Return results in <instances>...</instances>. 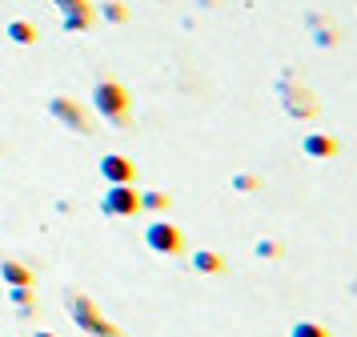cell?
I'll return each instance as SVG.
<instances>
[{
    "mask_svg": "<svg viewBox=\"0 0 357 337\" xmlns=\"http://www.w3.org/2000/svg\"><path fill=\"white\" fill-rule=\"evenodd\" d=\"M169 201H173V197H169V193H141V209H153V213H161V209H169Z\"/></svg>",
    "mask_w": 357,
    "mask_h": 337,
    "instance_id": "cell-16",
    "label": "cell"
},
{
    "mask_svg": "<svg viewBox=\"0 0 357 337\" xmlns=\"http://www.w3.org/2000/svg\"><path fill=\"white\" fill-rule=\"evenodd\" d=\"M277 93H281V109L289 112V117H297V121L317 117V96L309 93V89H301V84H293L289 77H281Z\"/></svg>",
    "mask_w": 357,
    "mask_h": 337,
    "instance_id": "cell-3",
    "label": "cell"
},
{
    "mask_svg": "<svg viewBox=\"0 0 357 337\" xmlns=\"http://www.w3.org/2000/svg\"><path fill=\"white\" fill-rule=\"evenodd\" d=\"M61 24H65L68 32H84L89 24H93V13H84V16H61Z\"/></svg>",
    "mask_w": 357,
    "mask_h": 337,
    "instance_id": "cell-18",
    "label": "cell"
},
{
    "mask_svg": "<svg viewBox=\"0 0 357 337\" xmlns=\"http://www.w3.org/2000/svg\"><path fill=\"white\" fill-rule=\"evenodd\" d=\"M253 249H257V257H281V245L277 241H257Z\"/></svg>",
    "mask_w": 357,
    "mask_h": 337,
    "instance_id": "cell-20",
    "label": "cell"
},
{
    "mask_svg": "<svg viewBox=\"0 0 357 337\" xmlns=\"http://www.w3.org/2000/svg\"><path fill=\"white\" fill-rule=\"evenodd\" d=\"M8 40H13V45H33L36 29L29 24V20H8Z\"/></svg>",
    "mask_w": 357,
    "mask_h": 337,
    "instance_id": "cell-11",
    "label": "cell"
},
{
    "mask_svg": "<svg viewBox=\"0 0 357 337\" xmlns=\"http://www.w3.org/2000/svg\"><path fill=\"white\" fill-rule=\"evenodd\" d=\"M8 301L20 309V317H33V285H20V289H8Z\"/></svg>",
    "mask_w": 357,
    "mask_h": 337,
    "instance_id": "cell-12",
    "label": "cell"
},
{
    "mask_svg": "<svg viewBox=\"0 0 357 337\" xmlns=\"http://www.w3.org/2000/svg\"><path fill=\"white\" fill-rule=\"evenodd\" d=\"M100 16H105L109 24H125V20H129V8H125L121 0H109V4L100 8Z\"/></svg>",
    "mask_w": 357,
    "mask_h": 337,
    "instance_id": "cell-14",
    "label": "cell"
},
{
    "mask_svg": "<svg viewBox=\"0 0 357 337\" xmlns=\"http://www.w3.org/2000/svg\"><path fill=\"white\" fill-rule=\"evenodd\" d=\"M233 189H237V193H257L261 181L253 173H237V177H233Z\"/></svg>",
    "mask_w": 357,
    "mask_h": 337,
    "instance_id": "cell-17",
    "label": "cell"
},
{
    "mask_svg": "<svg viewBox=\"0 0 357 337\" xmlns=\"http://www.w3.org/2000/svg\"><path fill=\"white\" fill-rule=\"evenodd\" d=\"M193 269L197 273H221V269H225V257L213 253V249H201V253L193 257Z\"/></svg>",
    "mask_w": 357,
    "mask_h": 337,
    "instance_id": "cell-10",
    "label": "cell"
},
{
    "mask_svg": "<svg viewBox=\"0 0 357 337\" xmlns=\"http://www.w3.org/2000/svg\"><path fill=\"white\" fill-rule=\"evenodd\" d=\"M100 213L105 217H137L141 213V193L132 185H109L100 197Z\"/></svg>",
    "mask_w": 357,
    "mask_h": 337,
    "instance_id": "cell-4",
    "label": "cell"
},
{
    "mask_svg": "<svg viewBox=\"0 0 357 337\" xmlns=\"http://www.w3.org/2000/svg\"><path fill=\"white\" fill-rule=\"evenodd\" d=\"M56 8H61V16H84V13H93V4L89 0H52Z\"/></svg>",
    "mask_w": 357,
    "mask_h": 337,
    "instance_id": "cell-15",
    "label": "cell"
},
{
    "mask_svg": "<svg viewBox=\"0 0 357 337\" xmlns=\"http://www.w3.org/2000/svg\"><path fill=\"white\" fill-rule=\"evenodd\" d=\"M49 112L61 121L65 128H73V133H81V137H89L93 133V121H89V112L77 105V100H68V96H52L49 100Z\"/></svg>",
    "mask_w": 357,
    "mask_h": 337,
    "instance_id": "cell-5",
    "label": "cell"
},
{
    "mask_svg": "<svg viewBox=\"0 0 357 337\" xmlns=\"http://www.w3.org/2000/svg\"><path fill=\"white\" fill-rule=\"evenodd\" d=\"M145 245L153 249V253H161V257H177L181 253V229L177 225H169V221H153L145 229Z\"/></svg>",
    "mask_w": 357,
    "mask_h": 337,
    "instance_id": "cell-6",
    "label": "cell"
},
{
    "mask_svg": "<svg viewBox=\"0 0 357 337\" xmlns=\"http://www.w3.org/2000/svg\"><path fill=\"white\" fill-rule=\"evenodd\" d=\"M289 337H333L325 325H317V321H297L289 329Z\"/></svg>",
    "mask_w": 357,
    "mask_h": 337,
    "instance_id": "cell-13",
    "label": "cell"
},
{
    "mask_svg": "<svg viewBox=\"0 0 357 337\" xmlns=\"http://www.w3.org/2000/svg\"><path fill=\"white\" fill-rule=\"evenodd\" d=\"M36 337H52V334H36Z\"/></svg>",
    "mask_w": 357,
    "mask_h": 337,
    "instance_id": "cell-21",
    "label": "cell"
},
{
    "mask_svg": "<svg viewBox=\"0 0 357 337\" xmlns=\"http://www.w3.org/2000/svg\"><path fill=\"white\" fill-rule=\"evenodd\" d=\"M0 277H4V281H8L13 289L33 285V269H24L20 261H0Z\"/></svg>",
    "mask_w": 357,
    "mask_h": 337,
    "instance_id": "cell-9",
    "label": "cell"
},
{
    "mask_svg": "<svg viewBox=\"0 0 357 337\" xmlns=\"http://www.w3.org/2000/svg\"><path fill=\"white\" fill-rule=\"evenodd\" d=\"M65 309H68V317H73V325H81L89 337H125L109 317H100L97 305L89 301L84 293H68V297H65Z\"/></svg>",
    "mask_w": 357,
    "mask_h": 337,
    "instance_id": "cell-2",
    "label": "cell"
},
{
    "mask_svg": "<svg viewBox=\"0 0 357 337\" xmlns=\"http://www.w3.org/2000/svg\"><path fill=\"white\" fill-rule=\"evenodd\" d=\"M93 109L109 121V125H129V89L116 80L100 77L93 84Z\"/></svg>",
    "mask_w": 357,
    "mask_h": 337,
    "instance_id": "cell-1",
    "label": "cell"
},
{
    "mask_svg": "<svg viewBox=\"0 0 357 337\" xmlns=\"http://www.w3.org/2000/svg\"><path fill=\"white\" fill-rule=\"evenodd\" d=\"M301 153H305L309 160H329V157H337V137H329V133H305Z\"/></svg>",
    "mask_w": 357,
    "mask_h": 337,
    "instance_id": "cell-8",
    "label": "cell"
},
{
    "mask_svg": "<svg viewBox=\"0 0 357 337\" xmlns=\"http://www.w3.org/2000/svg\"><path fill=\"white\" fill-rule=\"evenodd\" d=\"M313 45H317V48L337 45V32H333V29H317V32H313Z\"/></svg>",
    "mask_w": 357,
    "mask_h": 337,
    "instance_id": "cell-19",
    "label": "cell"
},
{
    "mask_svg": "<svg viewBox=\"0 0 357 337\" xmlns=\"http://www.w3.org/2000/svg\"><path fill=\"white\" fill-rule=\"evenodd\" d=\"M100 177H105L109 185H132L137 165H132L125 153H105V157H100Z\"/></svg>",
    "mask_w": 357,
    "mask_h": 337,
    "instance_id": "cell-7",
    "label": "cell"
}]
</instances>
